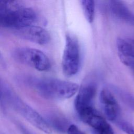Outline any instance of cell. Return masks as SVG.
<instances>
[{
  "mask_svg": "<svg viewBox=\"0 0 134 134\" xmlns=\"http://www.w3.org/2000/svg\"><path fill=\"white\" fill-rule=\"evenodd\" d=\"M1 99H3L15 110L28 122L41 131L51 133L52 129L49 124L35 110L22 100L6 84L1 85Z\"/></svg>",
  "mask_w": 134,
  "mask_h": 134,
  "instance_id": "cell-2",
  "label": "cell"
},
{
  "mask_svg": "<svg viewBox=\"0 0 134 134\" xmlns=\"http://www.w3.org/2000/svg\"><path fill=\"white\" fill-rule=\"evenodd\" d=\"M119 128L127 134H134V126L131 124L122 120L117 121Z\"/></svg>",
  "mask_w": 134,
  "mask_h": 134,
  "instance_id": "cell-13",
  "label": "cell"
},
{
  "mask_svg": "<svg viewBox=\"0 0 134 134\" xmlns=\"http://www.w3.org/2000/svg\"><path fill=\"white\" fill-rule=\"evenodd\" d=\"M80 63V47L78 40L73 35L67 34L62 59V69L67 77L75 75Z\"/></svg>",
  "mask_w": 134,
  "mask_h": 134,
  "instance_id": "cell-4",
  "label": "cell"
},
{
  "mask_svg": "<svg viewBox=\"0 0 134 134\" xmlns=\"http://www.w3.org/2000/svg\"><path fill=\"white\" fill-rule=\"evenodd\" d=\"M109 7L117 18L134 27V14L124 3L119 1H111Z\"/></svg>",
  "mask_w": 134,
  "mask_h": 134,
  "instance_id": "cell-9",
  "label": "cell"
},
{
  "mask_svg": "<svg viewBox=\"0 0 134 134\" xmlns=\"http://www.w3.org/2000/svg\"><path fill=\"white\" fill-rule=\"evenodd\" d=\"M84 16L89 23H92L95 16V3L92 0L80 1Z\"/></svg>",
  "mask_w": 134,
  "mask_h": 134,
  "instance_id": "cell-10",
  "label": "cell"
},
{
  "mask_svg": "<svg viewBox=\"0 0 134 134\" xmlns=\"http://www.w3.org/2000/svg\"><path fill=\"white\" fill-rule=\"evenodd\" d=\"M119 93L122 101L134 111V96L127 92L122 91Z\"/></svg>",
  "mask_w": 134,
  "mask_h": 134,
  "instance_id": "cell-12",
  "label": "cell"
},
{
  "mask_svg": "<svg viewBox=\"0 0 134 134\" xmlns=\"http://www.w3.org/2000/svg\"><path fill=\"white\" fill-rule=\"evenodd\" d=\"M99 101L107 119L111 121H117L120 110L113 94L109 90L103 89L100 93Z\"/></svg>",
  "mask_w": 134,
  "mask_h": 134,
  "instance_id": "cell-7",
  "label": "cell"
},
{
  "mask_svg": "<svg viewBox=\"0 0 134 134\" xmlns=\"http://www.w3.org/2000/svg\"><path fill=\"white\" fill-rule=\"evenodd\" d=\"M92 128L94 134H114L111 126L104 118Z\"/></svg>",
  "mask_w": 134,
  "mask_h": 134,
  "instance_id": "cell-11",
  "label": "cell"
},
{
  "mask_svg": "<svg viewBox=\"0 0 134 134\" xmlns=\"http://www.w3.org/2000/svg\"><path fill=\"white\" fill-rule=\"evenodd\" d=\"M13 57L17 61L40 71H48L51 68V62L47 55L35 48H16L13 52Z\"/></svg>",
  "mask_w": 134,
  "mask_h": 134,
  "instance_id": "cell-5",
  "label": "cell"
},
{
  "mask_svg": "<svg viewBox=\"0 0 134 134\" xmlns=\"http://www.w3.org/2000/svg\"><path fill=\"white\" fill-rule=\"evenodd\" d=\"M68 134H85L75 125H70L67 129Z\"/></svg>",
  "mask_w": 134,
  "mask_h": 134,
  "instance_id": "cell-14",
  "label": "cell"
},
{
  "mask_svg": "<svg viewBox=\"0 0 134 134\" xmlns=\"http://www.w3.org/2000/svg\"><path fill=\"white\" fill-rule=\"evenodd\" d=\"M96 88L93 84L82 87L78 92L74 102V106L77 114L82 110L94 107L93 102Z\"/></svg>",
  "mask_w": 134,
  "mask_h": 134,
  "instance_id": "cell-8",
  "label": "cell"
},
{
  "mask_svg": "<svg viewBox=\"0 0 134 134\" xmlns=\"http://www.w3.org/2000/svg\"><path fill=\"white\" fill-rule=\"evenodd\" d=\"M14 31L19 37L39 44H46L50 39L48 31L43 28L36 25L28 26Z\"/></svg>",
  "mask_w": 134,
  "mask_h": 134,
  "instance_id": "cell-6",
  "label": "cell"
},
{
  "mask_svg": "<svg viewBox=\"0 0 134 134\" xmlns=\"http://www.w3.org/2000/svg\"><path fill=\"white\" fill-rule=\"evenodd\" d=\"M32 85L40 95L51 99L69 98L79 90L75 83L53 78L36 80Z\"/></svg>",
  "mask_w": 134,
  "mask_h": 134,
  "instance_id": "cell-3",
  "label": "cell"
},
{
  "mask_svg": "<svg viewBox=\"0 0 134 134\" xmlns=\"http://www.w3.org/2000/svg\"><path fill=\"white\" fill-rule=\"evenodd\" d=\"M37 19L35 12L16 1L2 2L0 6L1 26L13 30L32 25Z\"/></svg>",
  "mask_w": 134,
  "mask_h": 134,
  "instance_id": "cell-1",
  "label": "cell"
}]
</instances>
